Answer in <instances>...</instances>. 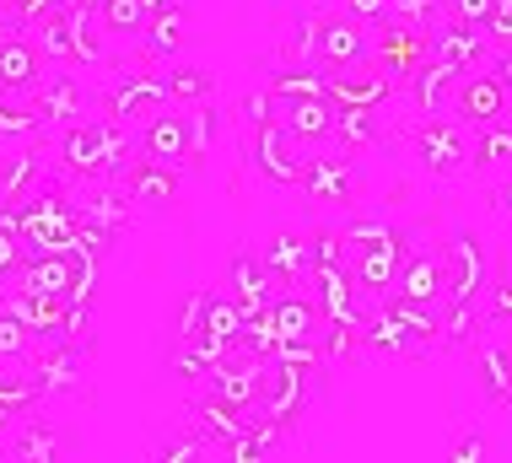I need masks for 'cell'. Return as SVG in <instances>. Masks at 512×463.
<instances>
[{
	"label": "cell",
	"instance_id": "cell-1",
	"mask_svg": "<svg viewBox=\"0 0 512 463\" xmlns=\"http://www.w3.org/2000/svg\"><path fill=\"white\" fill-rule=\"evenodd\" d=\"M340 237L351 243L345 270H351L356 291H362V297H389L399 270H405V259L415 254V232L389 227V221H351Z\"/></svg>",
	"mask_w": 512,
	"mask_h": 463
},
{
	"label": "cell",
	"instance_id": "cell-2",
	"mask_svg": "<svg viewBox=\"0 0 512 463\" xmlns=\"http://www.w3.org/2000/svg\"><path fill=\"white\" fill-rule=\"evenodd\" d=\"M130 151V124L92 114V119H71L60 130V167L76 178H114Z\"/></svg>",
	"mask_w": 512,
	"mask_h": 463
},
{
	"label": "cell",
	"instance_id": "cell-3",
	"mask_svg": "<svg viewBox=\"0 0 512 463\" xmlns=\"http://www.w3.org/2000/svg\"><path fill=\"white\" fill-rule=\"evenodd\" d=\"M302 54H308L318 70L372 65V27L356 22L351 11H329V17H318V27L302 38Z\"/></svg>",
	"mask_w": 512,
	"mask_h": 463
},
{
	"label": "cell",
	"instance_id": "cell-4",
	"mask_svg": "<svg viewBox=\"0 0 512 463\" xmlns=\"http://www.w3.org/2000/svg\"><path fill=\"white\" fill-rule=\"evenodd\" d=\"M141 157L146 162H162V167H195L205 157V140L195 135V108H157L141 130Z\"/></svg>",
	"mask_w": 512,
	"mask_h": 463
},
{
	"label": "cell",
	"instance_id": "cell-5",
	"mask_svg": "<svg viewBox=\"0 0 512 463\" xmlns=\"http://www.w3.org/2000/svg\"><path fill=\"white\" fill-rule=\"evenodd\" d=\"M254 130H259L254 135V167L270 178L275 189H302V173H308L313 146L297 140L281 119H265V124H254Z\"/></svg>",
	"mask_w": 512,
	"mask_h": 463
},
{
	"label": "cell",
	"instance_id": "cell-6",
	"mask_svg": "<svg viewBox=\"0 0 512 463\" xmlns=\"http://www.w3.org/2000/svg\"><path fill=\"white\" fill-rule=\"evenodd\" d=\"M448 254V302L442 307H480L491 286V259H486V243L475 232H453V243L442 248Z\"/></svg>",
	"mask_w": 512,
	"mask_h": 463
},
{
	"label": "cell",
	"instance_id": "cell-7",
	"mask_svg": "<svg viewBox=\"0 0 512 463\" xmlns=\"http://www.w3.org/2000/svg\"><path fill=\"white\" fill-rule=\"evenodd\" d=\"M426 33L421 27H399V22H378L372 27V65L389 76V87H405L415 70L426 65Z\"/></svg>",
	"mask_w": 512,
	"mask_h": 463
},
{
	"label": "cell",
	"instance_id": "cell-8",
	"mask_svg": "<svg viewBox=\"0 0 512 463\" xmlns=\"http://www.w3.org/2000/svg\"><path fill=\"white\" fill-rule=\"evenodd\" d=\"M507 108H512V97H507V87L491 76V70H469V76L453 81L448 114L459 124H475V130H480V124H502Z\"/></svg>",
	"mask_w": 512,
	"mask_h": 463
},
{
	"label": "cell",
	"instance_id": "cell-9",
	"mask_svg": "<svg viewBox=\"0 0 512 463\" xmlns=\"http://www.w3.org/2000/svg\"><path fill=\"white\" fill-rule=\"evenodd\" d=\"M157 108H168V76H162V70H124L114 81V92L103 97V114L119 119V124L151 119Z\"/></svg>",
	"mask_w": 512,
	"mask_h": 463
},
{
	"label": "cell",
	"instance_id": "cell-10",
	"mask_svg": "<svg viewBox=\"0 0 512 463\" xmlns=\"http://www.w3.org/2000/svg\"><path fill=\"white\" fill-rule=\"evenodd\" d=\"M415 157H421V167L432 178L464 173V167H469V135H464V124H453L448 114L426 119L421 130H415Z\"/></svg>",
	"mask_w": 512,
	"mask_h": 463
},
{
	"label": "cell",
	"instance_id": "cell-11",
	"mask_svg": "<svg viewBox=\"0 0 512 463\" xmlns=\"http://www.w3.org/2000/svg\"><path fill=\"white\" fill-rule=\"evenodd\" d=\"M389 297L415 302V307H442L448 302V254H442V248H415Z\"/></svg>",
	"mask_w": 512,
	"mask_h": 463
},
{
	"label": "cell",
	"instance_id": "cell-12",
	"mask_svg": "<svg viewBox=\"0 0 512 463\" xmlns=\"http://www.w3.org/2000/svg\"><path fill=\"white\" fill-rule=\"evenodd\" d=\"M426 49H432V60H442L448 70H459V76L491 65V38L480 33V27L453 22V17H442L432 33H426Z\"/></svg>",
	"mask_w": 512,
	"mask_h": 463
},
{
	"label": "cell",
	"instance_id": "cell-13",
	"mask_svg": "<svg viewBox=\"0 0 512 463\" xmlns=\"http://www.w3.org/2000/svg\"><path fill=\"white\" fill-rule=\"evenodd\" d=\"M275 119L297 140H308V146L335 140V103H329V92H302V97H286V103L275 97Z\"/></svg>",
	"mask_w": 512,
	"mask_h": 463
},
{
	"label": "cell",
	"instance_id": "cell-14",
	"mask_svg": "<svg viewBox=\"0 0 512 463\" xmlns=\"http://www.w3.org/2000/svg\"><path fill=\"white\" fill-rule=\"evenodd\" d=\"M475 383L486 404L496 410H512V340L507 334H480V350H475Z\"/></svg>",
	"mask_w": 512,
	"mask_h": 463
},
{
	"label": "cell",
	"instance_id": "cell-15",
	"mask_svg": "<svg viewBox=\"0 0 512 463\" xmlns=\"http://www.w3.org/2000/svg\"><path fill=\"white\" fill-rule=\"evenodd\" d=\"M44 54H38V44L22 33H11V38H0V92H11V97H27V92H38L44 87Z\"/></svg>",
	"mask_w": 512,
	"mask_h": 463
},
{
	"label": "cell",
	"instance_id": "cell-16",
	"mask_svg": "<svg viewBox=\"0 0 512 463\" xmlns=\"http://www.w3.org/2000/svg\"><path fill=\"white\" fill-rule=\"evenodd\" d=\"M76 216L92 221V227H103L108 237H114L124 221H130V194H124V184L114 178V184H87L81 194H71Z\"/></svg>",
	"mask_w": 512,
	"mask_h": 463
},
{
	"label": "cell",
	"instance_id": "cell-17",
	"mask_svg": "<svg viewBox=\"0 0 512 463\" xmlns=\"http://www.w3.org/2000/svg\"><path fill=\"white\" fill-rule=\"evenodd\" d=\"M119 184L130 200H141V205H168L173 194H178V167H162V162H146V157H135L130 167H119Z\"/></svg>",
	"mask_w": 512,
	"mask_h": 463
},
{
	"label": "cell",
	"instance_id": "cell-18",
	"mask_svg": "<svg viewBox=\"0 0 512 463\" xmlns=\"http://www.w3.org/2000/svg\"><path fill=\"white\" fill-rule=\"evenodd\" d=\"M270 313L281 340H318V329H324V307H318L313 291H286V297L270 302Z\"/></svg>",
	"mask_w": 512,
	"mask_h": 463
},
{
	"label": "cell",
	"instance_id": "cell-19",
	"mask_svg": "<svg viewBox=\"0 0 512 463\" xmlns=\"http://www.w3.org/2000/svg\"><path fill=\"white\" fill-rule=\"evenodd\" d=\"M356 173H351V151L345 157H308V173H302V194L308 200H351Z\"/></svg>",
	"mask_w": 512,
	"mask_h": 463
},
{
	"label": "cell",
	"instance_id": "cell-20",
	"mask_svg": "<svg viewBox=\"0 0 512 463\" xmlns=\"http://www.w3.org/2000/svg\"><path fill=\"white\" fill-rule=\"evenodd\" d=\"M265 270H270V280L302 286L308 270H313V243H308V237H297V232H275L265 243Z\"/></svg>",
	"mask_w": 512,
	"mask_h": 463
},
{
	"label": "cell",
	"instance_id": "cell-21",
	"mask_svg": "<svg viewBox=\"0 0 512 463\" xmlns=\"http://www.w3.org/2000/svg\"><path fill=\"white\" fill-rule=\"evenodd\" d=\"M184 38H189V11H184V0H173V6L151 11V22L141 33V49L151 54V60H173V54L184 49Z\"/></svg>",
	"mask_w": 512,
	"mask_h": 463
},
{
	"label": "cell",
	"instance_id": "cell-22",
	"mask_svg": "<svg viewBox=\"0 0 512 463\" xmlns=\"http://www.w3.org/2000/svg\"><path fill=\"white\" fill-rule=\"evenodd\" d=\"M0 404H11L17 415L44 404V383H38V367L27 356H0Z\"/></svg>",
	"mask_w": 512,
	"mask_h": 463
},
{
	"label": "cell",
	"instance_id": "cell-23",
	"mask_svg": "<svg viewBox=\"0 0 512 463\" xmlns=\"http://www.w3.org/2000/svg\"><path fill=\"white\" fill-rule=\"evenodd\" d=\"M453 81H459V70H448L442 60H432V54H426V65L415 70L405 87L415 92V103H421L426 119H442V114H448V97H453Z\"/></svg>",
	"mask_w": 512,
	"mask_h": 463
},
{
	"label": "cell",
	"instance_id": "cell-24",
	"mask_svg": "<svg viewBox=\"0 0 512 463\" xmlns=\"http://www.w3.org/2000/svg\"><path fill=\"white\" fill-rule=\"evenodd\" d=\"M33 103H38V114H44V130L49 124H71V119H81V81L65 76V70H54L44 87L33 92Z\"/></svg>",
	"mask_w": 512,
	"mask_h": 463
},
{
	"label": "cell",
	"instance_id": "cell-25",
	"mask_svg": "<svg viewBox=\"0 0 512 463\" xmlns=\"http://www.w3.org/2000/svg\"><path fill=\"white\" fill-rule=\"evenodd\" d=\"M65 27H71V65H108V33L98 27V11L65 6Z\"/></svg>",
	"mask_w": 512,
	"mask_h": 463
},
{
	"label": "cell",
	"instance_id": "cell-26",
	"mask_svg": "<svg viewBox=\"0 0 512 463\" xmlns=\"http://www.w3.org/2000/svg\"><path fill=\"white\" fill-rule=\"evenodd\" d=\"M151 22V0H103L98 6V27L108 38H124V44H141Z\"/></svg>",
	"mask_w": 512,
	"mask_h": 463
},
{
	"label": "cell",
	"instance_id": "cell-27",
	"mask_svg": "<svg viewBox=\"0 0 512 463\" xmlns=\"http://www.w3.org/2000/svg\"><path fill=\"white\" fill-rule=\"evenodd\" d=\"M65 453H71V437L60 426H49V420H27L17 442L6 447V458H65Z\"/></svg>",
	"mask_w": 512,
	"mask_h": 463
},
{
	"label": "cell",
	"instance_id": "cell-28",
	"mask_svg": "<svg viewBox=\"0 0 512 463\" xmlns=\"http://www.w3.org/2000/svg\"><path fill=\"white\" fill-rule=\"evenodd\" d=\"M238 329H243V302L238 297H216V291H211L205 318H200V340L216 345V350H227L232 340H238Z\"/></svg>",
	"mask_w": 512,
	"mask_h": 463
},
{
	"label": "cell",
	"instance_id": "cell-29",
	"mask_svg": "<svg viewBox=\"0 0 512 463\" xmlns=\"http://www.w3.org/2000/svg\"><path fill=\"white\" fill-rule=\"evenodd\" d=\"M227 275H232V297L243 302V313H248V307H265V302H275V297H270V270H265V259L238 254Z\"/></svg>",
	"mask_w": 512,
	"mask_h": 463
},
{
	"label": "cell",
	"instance_id": "cell-30",
	"mask_svg": "<svg viewBox=\"0 0 512 463\" xmlns=\"http://www.w3.org/2000/svg\"><path fill=\"white\" fill-rule=\"evenodd\" d=\"M38 184H44V157H38V151H22V157H11L6 167H0V200L6 205L27 200Z\"/></svg>",
	"mask_w": 512,
	"mask_h": 463
},
{
	"label": "cell",
	"instance_id": "cell-31",
	"mask_svg": "<svg viewBox=\"0 0 512 463\" xmlns=\"http://www.w3.org/2000/svg\"><path fill=\"white\" fill-rule=\"evenodd\" d=\"M162 76H168V103L173 108L211 103V92H216L211 70H200V65H173V70H162Z\"/></svg>",
	"mask_w": 512,
	"mask_h": 463
},
{
	"label": "cell",
	"instance_id": "cell-32",
	"mask_svg": "<svg viewBox=\"0 0 512 463\" xmlns=\"http://www.w3.org/2000/svg\"><path fill=\"white\" fill-rule=\"evenodd\" d=\"M44 130V114H38L33 92H27V103H17L11 92H0V140H33Z\"/></svg>",
	"mask_w": 512,
	"mask_h": 463
},
{
	"label": "cell",
	"instance_id": "cell-33",
	"mask_svg": "<svg viewBox=\"0 0 512 463\" xmlns=\"http://www.w3.org/2000/svg\"><path fill=\"white\" fill-rule=\"evenodd\" d=\"M335 140H345V151H367L378 140V108H335Z\"/></svg>",
	"mask_w": 512,
	"mask_h": 463
},
{
	"label": "cell",
	"instance_id": "cell-34",
	"mask_svg": "<svg viewBox=\"0 0 512 463\" xmlns=\"http://www.w3.org/2000/svg\"><path fill=\"white\" fill-rule=\"evenodd\" d=\"M157 453H162V458H178V463H189V458H227V442L195 426V431H178V437H168Z\"/></svg>",
	"mask_w": 512,
	"mask_h": 463
},
{
	"label": "cell",
	"instance_id": "cell-35",
	"mask_svg": "<svg viewBox=\"0 0 512 463\" xmlns=\"http://www.w3.org/2000/svg\"><path fill=\"white\" fill-rule=\"evenodd\" d=\"M442 17H448L442 0H389V22H399V27H421V33H432Z\"/></svg>",
	"mask_w": 512,
	"mask_h": 463
},
{
	"label": "cell",
	"instance_id": "cell-36",
	"mask_svg": "<svg viewBox=\"0 0 512 463\" xmlns=\"http://www.w3.org/2000/svg\"><path fill=\"white\" fill-rule=\"evenodd\" d=\"M38 54H44V60H54V65H71V27H65V11L60 17H44L38 22Z\"/></svg>",
	"mask_w": 512,
	"mask_h": 463
},
{
	"label": "cell",
	"instance_id": "cell-37",
	"mask_svg": "<svg viewBox=\"0 0 512 463\" xmlns=\"http://www.w3.org/2000/svg\"><path fill=\"white\" fill-rule=\"evenodd\" d=\"M22 264V237H17V210L0 205V280H11Z\"/></svg>",
	"mask_w": 512,
	"mask_h": 463
},
{
	"label": "cell",
	"instance_id": "cell-38",
	"mask_svg": "<svg viewBox=\"0 0 512 463\" xmlns=\"http://www.w3.org/2000/svg\"><path fill=\"white\" fill-rule=\"evenodd\" d=\"M33 340L38 334L22 324L17 313H11V307H0V356H27V350H33Z\"/></svg>",
	"mask_w": 512,
	"mask_h": 463
},
{
	"label": "cell",
	"instance_id": "cell-39",
	"mask_svg": "<svg viewBox=\"0 0 512 463\" xmlns=\"http://www.w3.org/2000/svg\"><path fill=\"white\" fill-rule=\"evenodd\" d=\"M205 302H211V291H189L184 307H178V340H200V318H205Z\"/></svg>",
	"mask_w": 512,
	"mask_h": 463
},
{
	"label": "cell",
	"instance_id": "cell-40",
	"mask_svg": "<svg viewBox=\"0 0 512 463\" xmlns=\"http://www.w3.org/2000/svg\"><path fill=\"white\" fill-rule=\"evenodd\" d=\"M480 33L491 38V49H512V0H496L491 6V17H486V27Z\"/></svg>",
	"mask_w": 512,
	"mask_h": 463
},
{
	"label": "cell",
	"instance_id": "cell-41",
	"mask_svg": "<svg viewBox=\"0 0 512 463\" xmlns=\"http://www.w3.org/2000/svg\"><path fill=\"white\" fill-rule=\"evenodd\" d=\"M491 307H486V324H512V275H496L491 280Z\"/></svg>",
	"mask_w": 512,
	"mask_h": 463
},
{
	"label": "cell",
	"instance_id": "cell-42",
	"mask_svg": "<svg viewBox=\"0 0 512 463\" xmlns=\"http://www.w3.org/2000/svg\"><path fill=\"white\" fill-rule=\"evenodd\" d=\"M491 6L496 0H442V11H448L453 22H464V27H486Z\"/></svg>",
	"mask_w": 512,
	"mask_h": 463
},
{
	"label": "cell",
	"instance_id": "cell-43",
	"mask_svg": "<svg viewBox=\"0 0 512 463\" xmlns=\"http://www.w3.org/2000/svg\"><path fill=\"white\" fill-rule=\"evenodd\" d=\"M340 11H351V17L367 22V27L389 22V0H340Z\"/></svg>",
	"mask_w": 512,
	"mask_h": 463
},
{
	"label": "cell",
	"instance_id": "cell-44",
	"mask_svg": "<svg viewBox=\"0 0 512 463\" xmlns=\"http://www.w3.org/2000/svg\"><path fill=\"white\" fill-rule=\"evenodd\" d=\"M453 458H459V463H480V458H491V442L480 437V431H469V437H459V447H453Z\"/></svg>",
	"mask_w": 512,
	"mask_h": 463
},
{
	"label": "cell",
	"instance_id": "cell-45",
	"mask_svg": "<svg viewBox=\"0 0 512 463\" xmlns=\"http://www.w3.org/2000/svg\"><path fill=\"white\" fill-rule=\"evenodd\" d=\"M486 70H491L496 81H502L507 97H512V49H491V65H486Z\"/></svg>",
	"mask_w": 512,
	"mask_h": 463
},
{
	"label": "cell",
	"instance_id": "cell-46",
	"mask_svg": "<svg viewBox=\"0 0 512 463\" xmlns=\"http://www.w3.org/2000/svg\"><path fill=\"white\" fill-rule=\"evenodd\" d=\"M17 420H22V415L11 410V404H0V437H6V431H17Z\"/></svg>",
	"mask_w": 512,
	"mask_h": 463
},
{
	"label": "cell",
	"instance_id": "cell-47",
	"mask_svg": "<svg viewBox=\"0 0 512 463\" xmlns=\"http://www.w3.org/2000/svg\"><path fill=\"white\" fill-rule=\"evenodd\" d=\"M22 6H27V0H0V11H11V17H17Z\"/></svg>",
	"mask_w": 512,
	"mask_h": 463
},
{
	"label": "cell",
	"instance_id": "cell-48",
	"mask_svg": "<svg viewBox=\"0 0 512 463\" xmlns=\"http://www.w3.org/2000/svg\"><path fill=\"white\" fill-rule=\"evenodd\" d=\"M502 210H507V221H512V184L502 189Z\"/></svg>",
	"mask_w": 512,
	"mask_h": 463
},
{
	"label": "cell",
	"instance_id": "cell-49",
	"mask_svg": "<svg viewBox=\"0 0 512 463\" xmlns=\"http://www.w3.org/2000/svg\"><path fill=\"white\" fill-rule=\"evenodd\" d=\"M71 6H81V11H98V6H103V0H71Z\"/></svg>",
	"mask_w": 512,
	"mask_h": 463
},
{
	"label": "cell",
	"instance_id": "cell-50",
	"mask_svg": "<svg viewBox=\"0 0 512 463\" xmlns=\"http://www.w3.org/2000/svg\"><path fill=\"white\" fill-rule=\"evenodd\" d=\"M0 307H6V286H0Z\"/></svg>",
	"mask_w": 512,
	"mask_h": 463
},
{
	"label": "cell",
	"instance_id": "cell-51",
	"mask_svg": "<svg viewBox=\"0 0 512 463\" xmlns=\"http://www.w3.org/2000/svg\"><path fill=\"white\" fill-rule=\"evenodd\" d=\"M0 458H6V447H0Z\"/></svg>",
	"mask_w": 512,
	"mask_h": 463
}]
</instances>
